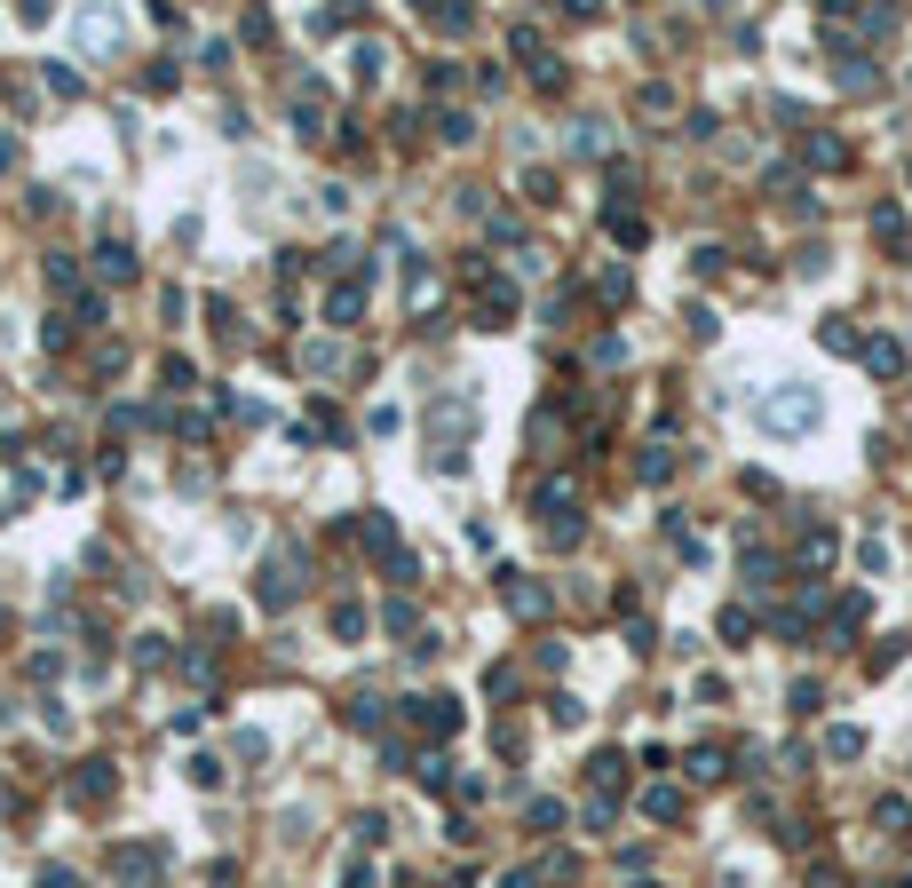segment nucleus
I'll return each instance as SVG.
<instances>
[{
	"mask_svg": "<svg viewBox=\"0 0 912 888\" xmlns=\"http://www.w3.org/2000/svg\"><path fill=\"white\" fill-rule=\"evenodd\" d=\"M675 476V444H643V484H667Z\"/></svg>",
	"mask_w": 912,
	"mask_h": 888,
	"instance_id": "nucleus-13",
	"label": "nucleus"
},
{
	"mask_svg": "<svg viewBox=\"0 0 912 888\" xmlns=\"http://www.w3.org/2000/svg\"><path fill=\"white\" fill-rule=\"evenodd\" d=\"M801 159H809V167H841V159H849V151H841V143H833V135H809V143H801Z\"/></svg>",
	"mask_w": 912,
	"mask_h": 888,
	"instance_id": "nucleus-15",
	"label": "nucleus"
},
{
	"mask_svg": "<svg viewBox=\"0 0 912 888\" xmlns=\"http://www.w3.org/2000/svg\"><path fill=\"white\" fill-rule=\"evenodd\" d=\"M857 627H865V595H841L833 603V635H857Z\"/></svg>",
	"mask_w": 912,
	"mask_h": 888,
	"instance_id": "nucleus-16",
	"label": "nucleus"
},
{
	"mask_svg": "<svg viewBox=\"0 0 912 888\" xmlns=\"http://www.w3.org/2000/svg\"><path fill=\"white\" fill-rule=\"evenodd\" d=\"M500 587H508V611H524V619H540V611H548V587H532L524 571H500Z\"/></svg>",
	"mask_w": 912,
	"mask_h": 888,
	"instance_id": "nucleus-6",
	"label": "nucleus"
},
{
	"mask_svg": "<svg viewBox=\"0 0 912 888\" xmlns=\"http://www.w3.org/2000/svg\"><path fill=\"white\" fill-rule=\"evenodd\" d=\"M873 817H881V833H912V801H897V793H889Z\"/></svg>",
	"mask_w": 912,
	"mask_h": 888,
	"instance_id": "nucleus-20",
	"label": "nucleus"
},
{
	"mask_svg": "<svg viewBox=\"0 0 912 888\" xmlns=\"http://www.w3.org/2000/svg\"><path fill=\"white\" fill-rule=\"evenodd\" d=\"M857 357H865V365H873L881 381H889V373H905V349H897V341H865Z\"/></svg>",
	"mask_w": 912,
	"mask_h": 888,
	"instance_id": "nucleus-8",
	"label": "nucleus"
},
{
	"mask_svg": "<svg viewBox=\"0 0 912 888\" xmlns=\"http://www.w3.org/2000/svg\"><path fill=\"white\" fill-rule=\"evenodd\" d=\"M468 421H476V397H468V389L437 397V413H429V429H437V468H460V437H468Z\"/></svg>",
	"mask_w": 912,
	"mask_h": 888,
	"instance_id": "nucleus-2",
	"label": "nucleus"
},
{
	"mask_svg": "<svg viewBox=\"0 0 912 888\" xmlns=\"http://www.w3.org/2000/svg\"><path fill=\"white\" fill-rule=\"evenodd\" d=\"M817 341H825V349H841V357H849V349H865V341L849 333V318H825V326H817Z\"/></svg>",
	"mask_w": 912,
	"mask_h": 888,
	"instance_id": "nucleus-18",
	"label": "nucleus"
},
{
	"mask_svg": "<svg viewBox=\"0 0 912 888\" xmlns=\"http://www.w3.org/2000/svg\"><path fill=\"white\" fill-rule=\"evenodd\" d=\"M72 793H80V801H104V793H112V762H80Z\"/></svg>",
	"mask_w": 912,
	"mask_h": 888,
	"instance_id": "nucleus-7",
	"label": "nucleus"
},
{
	"mask_svg": "<svg viewBox=\"0 0 912 888\" xmlns=\"http://www.w3.org/2000/svg\"><path fill=\"white\" fill-rule=\"evenodd\" d=\"M96 278H112V286L135 278V246H127V238H104V246H96Z\"/></svg>",
	"mask_w": 912,
	"mask_h": 888,
	"instance_id": "nucleus-5",
	"label": "nucleus"
},
{
	"mask_svg": "<svg viewBox=\"0 0 912 888\" xmlns=\"http://www.w3.org/2000/svg\"><path fill=\"white\" fill-rule=\"evenodd\" d=\"M405 714H413L429 738H453V730H460V706H453V698H413Z\"/></svg>",
	"mask_w": 912,
	"mask_h": 888,
	"instance_id": "nucleus-4",
	"label": "nucleus"
},
{
	"mask_svg": "<svg viewBox=\"0 0 912 888\" xmlns=\"http://www.w3.org/2000/svg\"><path fill=\"white\" fill-rule=\"evenodd\" d=\"M873 238H881V246H912V230H905V207H881V215H873Z\"/></svg>",
	"mask_w": 912,
	"mask_h": 888,
	"instance_id": "nucleus-11",
	"label": "nucleus"
},
{
	"mask_svg": "<svg viewBox=\"0 0 912 888\" xmlns=\"http://www.w3.org/2000/svg\"><path fill=\"white\" fill-rule=\"evenodd\" d=\"M500 888H540V873H508V881H500Z\"/></svg>",
	"mask_w": 912,
	"mask_h": 888,
	"instance_id": "nucleus-29",
	"label": "nucleus"
},
{
	"mask_svg": "<svg viewBox=\"0 0 912 888\" xmlns=\"http://www.w3.org/2000/svg\"><path fill=\"white\" fill-rule=\"evenodd\" d=\"M40 888H80V881H72L64 865H48V873H40Z\"/></svg>",
	"mask_w": 912,
	"mask_h": 888,
	"instance_id": "nucleus-28",
	"label": "nucleus"
},
{
	"mask_svg": "<svg viewBox=\"0 0 912 888\" xmlns=\"http://www.w3.org/2000/svg\"><path fill=\"white\" fill-rule=\"evenodd\" d=\"M302 365H310V373H334V365H342V349H334V341H310V349H302Z\"/></svg>",
	"mask_w": 912,
	"mask_h": 888,
	"instance_id": "nucleus-21",
	"label": "nucleus"
},
{
	"mask_svg": "<svg viewBox=\"0 0 912 888\" xmlns=\"http://www.w3.org/2000/svg\"><path fill=\"white\" fill-rule=\"evenodd\" d=\"M80 40H88V48H119V24L112 16H80Z\"/></svg>",
	"mask_w": 912,
	"mask_h": 888,
	"instance_id": "nucleus-17",
	"label": "nucleus"
},
{
	"mask_svg": "<svg viewBox=\"0 0 912 888\" xmlns=\"http://www.w3.org/2000/svg\"><path fill=\"white\" fill-rule=\"evenodd\" d=\"M349 722H357V730H373V722H381V698H365V690H357V698H349Z\"/></svg>",
	"mask_w": 912,
	"mask_h": 888,
	"instance_id": "nucleus-26",
	"label": "nucleus"
},
{
	"mask_svg": "<svg viewBox=\"0 0 912 888\" xmlns=\"http://www.w3.org/2000/svg\"><path fill=\"white\" fill-rule=\"evenodd\" d=\"M40 270H48V294H80V270H72V254H48Z\"/></svg>",
	"mask_w": 912,
	"mask_h": 888,
	"instance_id": "nucleus-12",
	"label": "nucleus"
},
{
	"mask_svg": "<svg viewBox=\"0 0 912 888\" xmlns=\"http://www.w3.org/2000/svg\"><path fill=\"white\" fill-rule=\"evenodd\" d=\"M817 413H825V405H817V389H801V381L770 389V397L754 405V421H762L770 437H809V429H817Z\"/></svg>",
	"mask_w": 912,
	"mask_h": 888,
	"instance_id": "nucleus-1",
	"label": "nucleus"
},
{
	"mask_svg": "<svg viewBox=\"0 0 912 888\" xmlns=\"http://www.w3.org/2000/svg\"><path fill=\"white\" fill-rule=\"evenodd\" d=\"M825 754H833V762H857V754H865V730H849V722L825 730Z\"/></svg>",
	"mask_w": 912,
	"mask_h": 888,
	"instance_id": "nucleus-14",
	"label": "nucleus"
},
{
	"mask_svg": "<svg viewBox=\"0 0 912 888\" xmlns=\"http://www.w3.org/2000/svg\"><path fill=\"white\" fill-rule=\"evenodd\" d=\"M357 310H365V286H334V302H326V318H334V326H357Z\"/></svg>",
	"mask_w": 912,
	"mask_h": 888,
	"instance_id": "nucleus-10",
	"label": "nucleus"
},
{
	"mask_svg": "<svg viewBox=\"0 0 912 888\" xmlns=\"http://www.w3.org/2000/svg\"><path fill=\"white\" fill-rule=\"evenodd\" d=\"M468 24H476V16H468V8H460V0H445V8H437V32H453V40H460V32H468Z\"/></svg>",
	"mask_w": 912,
	"mask_h": 888,
	"instance_id": "nucleus-24",
	"label": "nucleus"
},
{
	"mask_svg": "<svg viewBox=\"0 0 912 888\" xmlns=\"http://www.w3.org/2000/svg\"><path fill=\"white\" fill-rule=\"evenodd\" d=\"M643 817L675 825V817H683V793H675V785H651V793H643Z\"/></svg>",
	"mask_w": 912,
	"mask_h": 888,
	"instance_id": "nucleus-9",
	"label": "nucleus"
},
{
	"mask_svg": "<svg viewBox=\"0 0 912 888\" xmlns=\"http://www.w3.org/2000/svg\"><path fill=\"white\" fill-rule=\"evenodd\" d=\"M270 32H278L270 16H246V24H238V40H246V48H270Z\"/></svg>",
	"mask_w": 912,
	"mask_h": 888,
	"instance_id": "nucleus-25",
	"label": "nucleus"
},
{
	"mask_svg": "<svg viewBox=\"0 0 912 888\" xmlns=\"http://www.w3.org/2000/svg\"><path fill=\"white\" fill-rule=\"evenodd\" d=\"M437 127H445V143H468V135H476V119H468V111H445Z\"/></svg>",
	"mask_w": 912,
	"mask_h": 888,
	"instance_id": "nucleus-27",
	"label": "nucleus"
},
{
	"mask_svg": "<svg viewBox=\"0 0 912 888\" xmlns=\"http://www.w3.org/2000/svg\"><path fill=\"white\" fill-rule=\"evenodd\" d=\"M135 666H167V635H135Z\"/></svg>",
	"mask_w": 912,
	"mask_h": 888,
	"instance_id": "nucleus-23",
	"label": "nucleus"
},
{
	"mask_svg": "<svg viewBox=\"0 0 912 888\" xmlns=\"http://www.w3.org/2000/svg\"><path fill=\"white\" fill-rule=\"evenodd\" d=\"M825 563H833V532H809L801 540V571H825Z\"/></svg>",
	"mask_w": 912,
	"mask_h": 888,
	"instance_id": "nucleus-19",
	"label": "nucleus"
},
{
	"mask_svg": "<svg viewBox=\"0 0 912 888\" xmlns=\"http://www.w3.org/2000/svg\"><path fill=\"white\" fill-rule=\"evenodd\" d=\"M722 635H730V643H746V635H754V611H746V603H730V611H722Z\"/></svg>",
	"mask_w": 912,
	"mask_h": 888,
	"instance_id": "nucleus-22",
	"label": "nucleus"
},
{
	"mask_svg": "<svg viewBox=\"0 0 912 888\" xmlns=\"http://www.w3.org/2000/svg\"><path fill=\"white\" fill-rule=\"evenodd\" d=\"M8 167H16V143H8V135H0V175H8Z\"/></svg>",
	"mask_w": 912,
	"mask_h": 888,
	"instance_id": "nucleus-30",
	"label": "nucleus"
},
{
	"mask_svg": "<svg viewBox=\"0 0 912 888\" xmlns=\"http://www.w3.org/2000/svg\"><path fill=\"white\" fill-rule=\"evenodd\" d=\"M159 873H167V849H159V841H127V849H112V881L119 888H159Z\"/></svg>",
	"mask_w": 912,
	"mask_h": 888,
	"instance_id": "nucleus-3",
	"label": "nucleus"
}]
</instances>
